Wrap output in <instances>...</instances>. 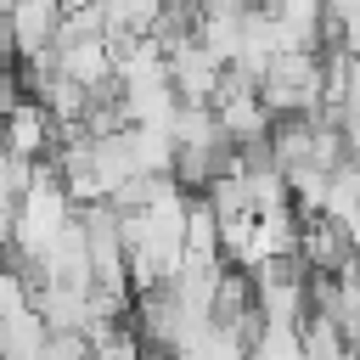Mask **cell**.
I'll list each match as a JSON object with an SVG mask.
<instances>
[{
	"mask_svg": "<svg viewBox=\"0 0 360 360\" xmlns=\"http://www.w3.org/2000/svg\"><path fill=\"white\" fill-rule=\"evenodd\" d=\"M6 11H11V0H0V17H6Z\"/></svg>",
	"mask_w": 360,
	"mask_h": 360,
	"instance_id": "cell-6",
	"label": "cell"
},
{
	"mask_svg": "<svg viewBox=\"0 0 360 360\" xmlns=\"http://www.w3.org/2000/svg\"><path fill=\"white\" fill-rule=\"evenodd\" d=\"M298 253H304V264H309L315 276H338V270L354 259V231H349L343 219H332V214H304V225H298Z\"/></svg>",
	"mask_w": 360,
	"mask_h": 360,
	"instance_id": "cell-1",
	"label": "cell"
},
{
	"mask_svg": "<svg viewBox=\"0 0 360 360\" xmlns=\"http://www.w3.org/2000/svg\"><path fill=\"white\" fill-rule=\"evenodd\" d=\"M62 0H11L6 11V34L17 45V56H34L45 45H56V28H62Z\"/></svg>",
	"mask_w": 360,
	"mask_h": 360,
	"instance_id": "cell-3",
	"label": "cell"
},
{
	"mask_svg": "<svg viewBox=\"0 0 360 360\" xmlns=\"http://www.w3.org/2000/svg\"><path fill=\"white\" fill-rule=\"evenodd\" d=\"M298 332H304V354H343V349H349L343 326H338L326 309H309V315L298 321Z\"/></svg>",
	"mask_w": 360,
	"mask_h": 360,
	"instance_id": "cell-4",
	"label": "cell"
},
{
	"mask_svg": "<svg viewBox=\"0 0 360 360\" xmlns=\"http://www.w3.org/2000/svg\"><path fill=\"white\" fill-rule=\"evenodd\" d=\"M0 146L17 152V158H51V146H56V118L45 112V101H34V96L11 101L6 118H0Z\"/></svg>",
	"mask_w": 360,
	"mask_h": 360,
	"instance_id": "cell-2",
	"label": "cell"
},
{
	"mask_svg": "<svg viewBox=\"0 0 360 360\" xmlns=\"http://www.w3.org/2000/svg\"><path fill=\"white\" fill-rule=\"evenodd\" d=\"M326 11H332V17H343V22H349V17H354V11H360V0H326Z\"/></svg>",
	"mask_w": 360,
	"mask_h": 360,
	"instance_id": "cell-5",
	"label": "cell"
}]
</instances>
